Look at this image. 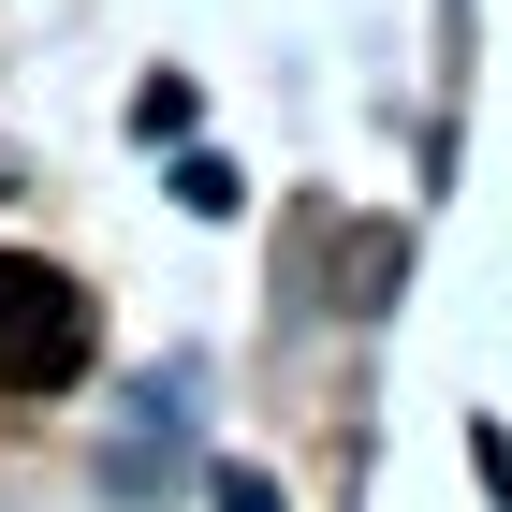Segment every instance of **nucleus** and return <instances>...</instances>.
<instances>
[{"label":"nucleus","instance_id":"nucleus-1","mask_svg":"<svg viewBox=\"0 0 512 512\" xmlns=\"http://www.w3.org/2000/svg\"><path fill=\"white\" fill-rule=\"evenodd\" d=\"M88 366V293L44 249H0V395H59Z\"/></svg>","mask_w":512,"mask_h":512}]
</instances>
